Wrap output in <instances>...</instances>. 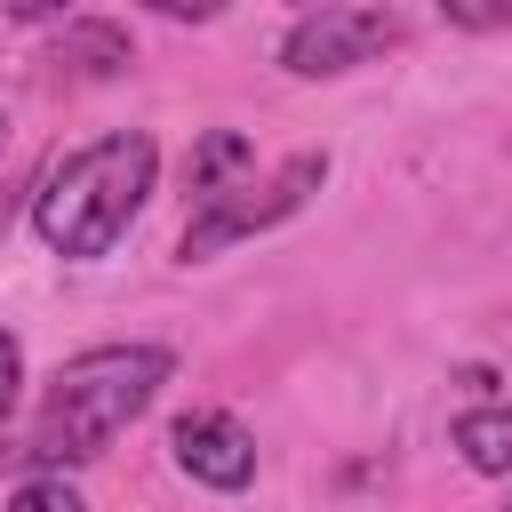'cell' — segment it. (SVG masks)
Segmentation results:
<instances>
[{"label": "cell", "mask_w": 512, "mask_h": 512, "mask_svg": "<svg viewBox=\"0 0 512 512\" xmlns=\"http://www.w3.org/2000/svg\"><path fill=\"white\" fill-rule=\"evenodd\" d=\"M152 176H160V152L144 128H120V136H96L80 144L72 160L48 168L40 200H32V224L56 256L88 264V256H112L120 232L136 224V208L152 200Z\"/></svg>", "instance_id": "obj_1"}, {"label": "cell", "mask_w": 512, "mask_h": 512, "mask_svg": "<svg viewBox=\"0 0 512 512\" xmlns=\"http://www.w3.org/2000/svg\"><path fill=\"white\" fill-rule=\"evenodd\" d=\"M256 160V144L240 136V128H208L200 144H192V160H184V184H192V200H216V192H232V176Z\"/></svg>", "instance_id": "obj_6"}, {"label": "cell", "mask_w": 512, "mask_h": 512, "mask_svg": "<svg viewBox=\"0 0 512 512\" xmlns=\"http://www.w3.org/2000/svg\"><path fill=\"white\" fill-rule=\"evenodd\" d=\"M56 64L80 72V80H112V72H128V32L120 24H64Z\"/></svg>", "instance_id": "obj_7"}, {"label": "cell", "mask_w": 512, "mask_h": 512, "mask_svg": "<svg viewBox=\"0 0 512 512\" xmlns=\"http://www.w3.org/2000/svg\"><path fill=\"white\" fill-rule=\"evenodd\" d=\"M320 176H328V160H320V152H296L272 184H232V192L200 200V216L184 224L176 256H184V264H200V256H216V248H232V240H248V232H264V224L296 216V208H304V192H312Z\"/></svg>", "instance_id": "obj_3"}, {"label": "cell", "mask_w": 512, "mask_h": 512, "mask_svg": "<svg viewBox=\"0 0 512 512\" xmlns=\"http://www.w3.org/2000/svg\"><path fill=\"white\" fill-rule=\"evenodd\" d=\"M168 368L176 360L160 344H96V352L64 360L56 384H48V416H40V432H32L24 456H40V464H88V456H104V440L128 432L160 400Z\"/></svg>", "instance_id": "obj_2"}, {"label": "cell", "mask_w": 512, "mask_h": 512, "mask_svg": "<svg viewBox=\"0 0 512 512\" xmlns=\"http://www.w3.org/2000/svg\"><path fill=\"white\" fill-rule=\"evenodd\" d=\"M0 136H8V120H0Z\"/></svg>", "instance_id": "obj_14"}, {"label": "cell", "mask_w": 512, "mask_h": 512, "mask_svg": "<svg viewBox=\"0 0 512 512\" xmlns=\"http://www.w3.org/2000/svg\"><path fill=\"white\" fill-rule=\"evenodd\" d=\"M504 512H512V504H504Z\"/></svg>", "instance_id": "obj_16"}, {"label": "cell", "mask_w": 512, "mask_h": 512, "mask_svg": "<svg viewBox=\"0 0 512 512\" xmlns=\"http://www.w3.org/2000/svg\"><path fill=\"white\" fill-rule=\"evenodd\" d=\"M400 40V16L376 8V0H336V8H312L288 40H280V64L296 80H320V72H352L368 56H384Z\"/></svg>", "instance_id": "obj_4"}, {"label": "cell", "mask_w": 512, "mask_h": 512, "mask_svg": "<svg viewBox=\"0 0 512 512\" xmlns=\"http://www.w3.org/2000/svg\"><path fill=\"white\" fill-rule=\"evenodd\" d=\"M168 448H176V464H184L200 488H248V480H256V440H248L232 416H216V408L176 416Z\"/></svg>", "instance_id": "obj_5"}, {"label": "cell", "mask_w": 512, "mask_h": 512, "mask_svg": "<svg viewBox=\"0 0 512 512\" xmlns=\"http://www.w3.org/2000/svg\"><path fill=\"white\" fill-rule=\"evenodd\" d=\"M8 512H88V504H80V488H64V480H24V488L8 496Z\"/></svg>", "instance_id": "obj_9"}, {"label": "cell", "mask_w": 512, "mask_h": 512, "mask_svg": "<svg viewBox=\"0 0 512 512\" xmlns=\"http://www.w3.org/2000/svg\"><path fill=\"white\" fill-rule=\"evenodd\" d=\"M440 16L464 32H512V0H440Z\"/></svg>", "instance_id": "obj_10"}, {"label": "cell", "mask_w": 512, "mask_h": 512, "mask_svg": "<svg viewBox=\"0 0 512 512\" xmlns=\"http://www.w3.org/2000/svg\"><path fill=\"white\" fill-rule=\"evenodd\" d=\"M152 8H160V16H192V24H208L224 0H152Z\"/></svg>", "instance_id": "obj_12"}, {"label": "cell", "mask_w": 512, "mask_h": 512, "mask_svg": "<svg viewBox=\"0 0 512 512\" xmlns=\"http://www.w3.org/2000/svg\"><path fill=\"white\" fill-rule=\"evenodd\" d=\"M456 448L472 472H512V408H472L456 416Z\"/></svg>", "instance_id": "obj_8"}, {"label": "cell", "mask_w": 512, "mask_h": 512, "mask_svg": "<svg viewBox=\"0 0 512 512\" xmlns=\"http://www.w3.org/2000/svg\"><path fill=\"white\" fill-rule=\"evenodd\" d=\"M16 384H24V344L0 328V424L16 416Z\"/></svg>", "instance_id": "obj_11"}, {"label": "cell", "mask_w": 512, "mask_h": 512, "mask_svg": "<svg viewBox=\"0 0 512 512\" xmlns=\"http://www.w3.org/2000/svg\"><path fill=\"white\" fill-rule=\"evenodd\" d=\"M320 8H336V0H320Z\"/></svg>", "instance_id": "obj_15"}, {"label": "cell", "mask_w": 512, "mask_h": 512, "mask_svg": "<svg viewBox=\"0 0 512 512\" xmlns=\"http://www.w3.org/2000/svg\"><path fill=\"white\" fill-rule=\"evenodd\" d=\"M8 8H16V16H24V24H40V16H56V8H64V0H8Z\"/></svg>", "instance_id": "obj_13"}]
</instances>
